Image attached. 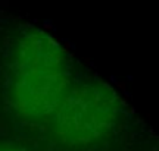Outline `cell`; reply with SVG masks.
I'll return each instance as SVG.
<instances>
[{
	"label": "cell",
	"mask_w": 159,
	"mask_h": 151,
	"mask_svg": "<svg viewBox=\"0 0 159 151\" xmlns=\"http://www.w3.org/2000/svg\"><path fill=\"white\" fill-rule=\"evenodd\" d=\"M75 82L68 51L52 35L31 28L18 38L9 100L22 119L49 120Z\"/></svg>",
	"instance_id": "obj_1"
},
{
	"label": "cell",
	"mask_w": 159,
	"mask_h": 151,
	"mask_svg": "<svg viewBox=\"0 0 159 151\" xmlns=\"http://www.w3.org/2000/svg\"><path fill=\"white\" fill-rule=\"evenodd\" d=\"M122 113L119 95L96 79L75 81L49 118L53 138L63 147L84 148L106 138Z\"/></svg>",
	"instance_id": "obj_2"
},
{
	"label": "cell",
	"mask_w": 159,
	"mask_h": 151,
	"mask_svg": "<svg viewBox=\"0 0 159 151\" xmlns=\"http://www.w3.org/2000/svg\"><path fill=\"white\" fill-rule=\"evenodd\" d=\"M0 151H22V150L15 148V147H9V145H0Z\"/></svg>",
	"instance_id": "obj_3"
}]
</instances>
